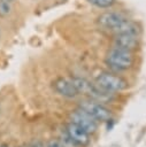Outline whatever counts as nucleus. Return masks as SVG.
I'll list each match as a JSON object with an SVG mask.
<instances>
[{"label":"nucleus","mask_w":146,"mask_h":147,"mask_svg":"<svg viewBox=\"0 0 146 147\" xmlns=\"http://www.w3.org/2000/svg\"><path fill=\"white\" fill-rule=\"evenodd\" d=\"M106 63L108 64V67L116 71H123L132 67L133 56L129 51L113 47L106 56Z\"/></svg>","instance_id":"1"},{"label":"nucleus","mask_w":146,"mask_h":147,"mask_svg":"<svg viewBox=\"0 0 146 147\" xmlns=\"http://www.w3.org/2000/svg\"><path fill=\"white\" fill-rule=\"evenodd\" d=\"M72 84L75 85V87L77 88L78 93H84L87 94L89 96L97 99L99 101H108L112 99V92L106 91L105 88H102L99 85H94L91 84L89 80L84 79V78H71Z\"/></svg>","instance_id":"2"},{"label":"nucleus","mask_w":146,"mask_h":147,"mask_svg":"<svg viewBox=\"0 0 146 147\" xmlns=\"http://www.w3.org/2000/svg\"><path fill=\"white\" fill-rule=\"evenodd\" d=\"M97 84L108 92H120L128 87V83L120 76L102 72L97 78Z\"/></svg>","instance_id":"3"},{"label":"nucleus","mask_w":146,"mask_h":147,"mask_svg":"<svg viewBox=\"0 0 146 147\" xmlns=\"http://www.w3.org/2000/svg\"><path fill=\"white\" fill-rule=\"evenodd\" d=\"M70 118H71V122L77 124L78 126H80L82 129H84L89 134L91 133H94L98 125H97V121L91 116L89 115L86 111H84L82 108L75 110L71 115H70Z\"/></svg>","instance_id":"4"},{"label":"nucleus","mask_w":146,"mask_h":147,"mask_svg":"<svg viewBox=\"0 0 146 147\" xmlns=\"http://www.w3.org/2000/svg\"><path fill=\"white\" fill-rule=\"evenodd\" d=\"M79 108H82L84 111H86L89 115H91L95 121L106 122L110 118V111L98 102L82 101L79 105Z\"/></svg>","instance_id":"5"},{"label":"nucleus","mask_w":146,"mask_h":147,"mask_svg":"<svg viewBox=\"0 0 146 147\" xmlns=\"http://www.w3.org/2000/svg\"><path fill=\"white\" fill-rule=\"evenodd\" d=\"M125 17L122 16L121 14L118 13H114V11H107V13H103L101 14L97 22L99 24V26H101L102 29H106V30H109L112 32H115L116 29L120 26V24L123 22Z\"/></svg>","instance_id":"6"},{"label":"nucleus","mask_w":146,"mask_h":147,"mask_svg":"<svg viewBox=\"0 0 146 147\" xmlns=\"http://www.w3.org/2000/svg\"><path fill=\"white\" fill-rule=\"evenodd\" d=\"M114 47L132 52L138 47V36L129 33H117L114 38Z\"/></svg>","instance_id":"7"},{"label":"nucleus","mask_w":146,"mask_h":147,"mask_svg":"<svg viewBox=\"0 0 146 147\" xmlns=\"http://www.w3.org/2000/svg\"><path fill=\"white\" fill-rule=\"evenodd\" d=\"M66 133L69 136V138H71L80 147L86 146L90 142V136H89V133L84 129H82L80 126H78L77 124H75L72 122L67 125Z\"/></svg>","instance_id":"8"},{"label":"nucleus","mask_w":146,"mask_h":147,"mask_svg":"<svg viewBox=\"0 0 146 147\" xmlns=\"http://www.w3.org/2000/svg\"><path fill=\"white\" fill-rule=\"evenodd\" d=\"M53 87L59 94H61L66 98H75L78 94V91L75 87V85L72 84L71 79L68 80L64 78H59L54 82Z\"/></svg>","instance_id":"9"},{"label":"nucleus","mask_w":146,"mask_h":147,"mask_svg":"<svg viewBox=\"0 0 146 147\" xmlns=\"http://www.w3.org/2000/svg\"><path fill=\"white\" fill-rule=\"evenodd\" d=\"M91 5L99 8H108L115 3V0H87Z\"/></svg>","instance_id":"10"},{"label":"nucleus","mask_w":146,"mask_h":147,"mask_svg":"<svg viewBox=\"0 0 146 147\" xmlns=\"http://www.w3.org/2000/svg\"><path fill=\"white\" fill-rule=\"evenodd\" d=\"M10 10H11L10 2L6 0H0V17H6L7 15L10 14Z\"/></svg>","instance_id":"11"},{"label":"nucleus","mask_w":146,"mask_h":147,"mask_svg":"<svg viewBox=\"0 0 146 147\" xmlns=\"http://www.w3.org/2000/svg\"><path fill=\"white\" fill-rule=\"evenodd\" d=\"M61 141L63 142V145L66 146V147H80L79 145H77L71 138H69V136L67 134V133H64V136L62 137V139H61Z\"/></svg>","instance_id":"12"},{"label":"nucleus","mask_w":146,"mask_h":147,"mask_svg":"<svg viewBox=\"0 0 146 147\" xmlns=\"http://www.w3.org/2000/svg\"><path fill=\"white\" fill-rule=\"evenodd\" d=\"M46 147H66L63 145V142L61 140H57V139H54V140H51L47 142Z\"/></svg>","instance_id":"13"},{"label":"nucleus","mask_w":146,"mask_h":147,"mask_svg":"<svg viewBox=\"0 0 146 147\" xmlns=\"http://www.w3.org/2000/svg\"><path fill=\"white\" fill-rule=\"evenodd\" d=\"M0 147H8V146H7V145H1Z\"/></svg>","instance_id":"14"},{"label":"nucleus","mask_w":146,"mask_h":147,"mask_svg":"<svg viewBox=\"0 0 146 147\" xmlns=\"http://www.w3.org/2000/svg\"><path fill=\"white\" fill-rule=\"evenodd\" d=\"M6 1H8V2H13L14 0H6Z\"/></svg>","instance_id":"15"}]
</instances>
